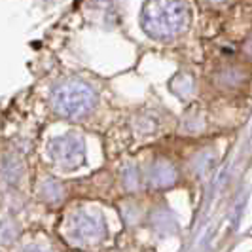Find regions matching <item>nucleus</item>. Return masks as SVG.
Instances as JSON below:
<instances>
[{
	"instance_id": "39448f33",
	"label": "nucleus",
	"mask_w": 252,
	"mask_h": 252,
	"mask_svg": "<svg viewBox=\"0 0 252 252\" xmlns=\"http://www.w3.org/2000/svg\"><path fill=\"white\" fill-rule=\"evenodd\" d=\"M177 169L167 161H158L150 169V184L156 188H167L177 182Z\"/></svg>"
},
{
	"instance_id": "9d476101",
	"label": "nucleus",
	"mask_w": 252,
	"mask_h": 252,
	"mask_svg": "<svg viewBox=\"0 0 252 252\" xmlns=\"http://www.w3.org/2000/svg\"><path fill=\"white\" fill-rule=\"evenodd\" d=\"M213 2H222V0H213Z\"/></svg>"
},
{
	"instance_id": "6e6552de",
	"label": "nucleus",
	"mask_w": 252,
	"mask_h": 252,
	"mask_svg": "<svg viewBox=\"0 0 252 252\" xmlns=\"http://www.w3.org/2000/svg\"><path fill=\"white\" fill-rule=\"evenodd\" d=\"M17 226L12 220H2L0 222V245H12L17 239Z\"/></svg>"
},
{
	"instance_id": "f03ea898",
	"label": "nucleus",
	"mask_w": 252,
	"mask_h": 252,
	"mask_svg": "<svg viewBox=\"0 0 252 252\" xmlns=\"http://www.w3.org/2000/svg\"><path fill=\"white\" fill-rule=\"evenodd\" d=\"M97 104V91L95 88L80 78H66L61 80L51 91V106L53 110L68 118V120H82Z\"/></svg>"
},
{
	"instance_id": "f257e3e1",
	"label": "nucleus",
	"mask_w": 252,
	"mask_h": 252,
	"mask_svg": "<svg viewBox=\"0 0 252 252\" xmlns=\"http://www.w3.org/2000/svg\"><path fill=\"white\" fill-rule=\"evenodd\" d=\"M140 25L154 40H173L189 25V8L184 0H146Z\"/></svg>"
},
{
	"instance_id": "0eeeda50",
	"label": "nucleus",
	"mask_w": 252,
	"mask_h": 252,
	"mask_svg": "<svg viewBox=\"0 0 252 252\" xmlns=\"http://www.w3.org/2000/svg\"><path fill=\"white\" fill-rule=\"evenodd\" d=\"M2 177L6 178V182H17L19 177H21V163L15 159V158H6L4 161H2Z\"/></svg>"
},
{
	"instance_id": "1a4fd4ad",
	"label": "nucleus",
	"mask_w": 252,
	"mask_h": 252,
	"mask_svg": "<svg viewBox=\"0 0 252 252\" xmlns=\"http://www.w3.org/2000/svg\"><path fill=\"white\" fill-rule=\"evenodd\" d=\"M124 184L129 189L137 188V169L135 167H127L126 171H124Z\"/></svg>"
},
{
	"instance_id": "20e7f679",
	"label": "nucleus",
	"mask_w": 252,
	"mask_h": 252,
	"mask_svg": "<svg viewBox=\"0 0 252 252\" xmlns=\"http://www.w3.org/2000/svg\"><path fill=\"white\" fill-rule=\"evenodd\" d=\"M48 156L53 163L66 171H74L86 161V144L84 139L76 133H68L63 137L50 140Z\"/></svg>"
},
{
	"instance_id": "7ed1b4c3",
	"label": "nucleus",
	"mask_w": 252,
	"mask_h": 252,
	"mask_svg": "<svg viewBox=\"0 0 252 252\" xmlns=\"http://www.w3.org/2000/svg\"><path fill=\"white\" fill-rule=\"evenodd\" d=\"M106 233L104 220L97 211H86L78 209L68 218L66 224V235L68 239L74 241L76 245H93L99 243Z\"/></svg>"
},
{
	"instance_id": "423d86ee",
	"label": "nucleus",
	"mask_w": 252,
	"mask_h": 252,
	"mask_svg": "<svg viewBox=\"0 0 252 252\" xmlns=\"http://www.w3.org/2000/svg\"><path fill=\"white\" fill-rule=\"evenodd\" d=\"M40 195H42V199H46V201L57 203L63 197V186H61L57 180L48 178V180L40 186Z\"/></svg>"
}]
</instances>
